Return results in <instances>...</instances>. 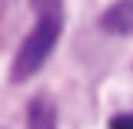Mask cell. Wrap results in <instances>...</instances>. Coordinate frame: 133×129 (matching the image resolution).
<instances>
[{
    "instance_id": "6da1fadb",
    "label": "cell",
    "mask_w": 133,
    "mask_h": 129,
    "mask_svg": "<svg viewBox=\"0 0 133 129\" xmlns=\"http://www.w3.org/2000/svg\"><path fill=\"white\" fill-rule=\"evenodd\" d=\"M30 3L37 10V27L23 36V43L14 56V66H10L14 83L30 80L47 63V56L53 53L57 40H60V30H63V0H30Z\"/></svg>"
},
{
    "instance_id": "277c9868",
    "label": "cell",
    "mask_w": 133,
    "mask_h": 129,
    "mask_svg": "<svg viewBox=\"0 0 133 129\" xmlns=\"http://www.w3.org/2000/svg\"><path fill=\"white\" fill-rule=\"evenodd\" d=\"M110 129H133V113H127V116H116L113 123H110Z\"/></svg>"
},
{
    "instance_id": "3957f363",
    "label": "cell",
    "mask_w": 133,
    "mask_h": 129,
    "mask_svg": "<svg viewBox=\"0 0 133 129\" xmlns=\"http://www.w3.org/2000/svg\"><path fill=\"white\" fill-rule=\"evenodd\" d=\"M27 126L30 129H53L57 126V109L50 106V99H33L27 109Z\"/></svg>"
},
{
    "instance_id": "7a4b0ae2",
    "label": "cell",
    "mask_w": 133,
    "mask_h": 129,
    "mask_svg": "<svg viewBox=\"0 0 133 129\" xmlns=\"http://www.w3.org/2000/svg\"><path fill=\"white\" fill-rule=\"evenodd\" d=\"M100 27L116 36L133 33V0H116L113 7H107V13L100 17Z\"/></svg>"
}]
</instances>
